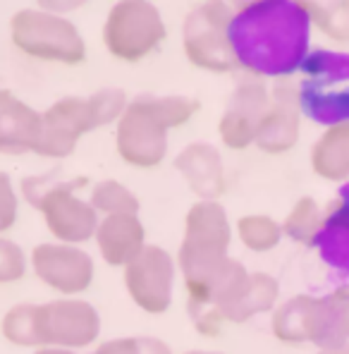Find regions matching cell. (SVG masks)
<instances>
[{"label":"cell","mask_w":349,"mask_h":354,"mask_svg":"<svg viewBox=\"0 0 349 354\" xmlns=\"http://www.w3.org/2000/svg\"><path fill=\"white\" fill-rule=\"evenodd\" d=\"M311 27L306 3L258 0L234 10L227 41L237 67L256 77L287 80L309 58Z\"/></svg>","instance_id":"6da1fadb"},{"label":"cell","mask_w":349,"mask_h":354,"mask_svg":"<svg viewBox=\"0 0 349 354\" xmlns=\"http://www.w3.org/2000/svg\"><path fill=\"white\" fill-rule=\"evenodd\" d=\"M199 111L194 98L142 96L134 98L117 124V151L127 163L153 168L165 158V132L180 127Z\"/></svg>","instance_id":"7a4b0ae2"},{"label":"cell","mask_w":349,"mask_h":354,"mask_svg":"<svg viewBox=\"0 0 349 354\" xmlns=\"http://www.w3.org/2000/svg\"><path fill=\"white\" fill-rule=\"evenodd\" d=\"M127 96L120 88H101L91 98H62L44 113L41 137L34 151L62 158L75 151L82 134L122 118Z\"/></svg>","instance_id":"3957f363"},{"label":"cell","mask_w":349,"mask_h":354,"mask_svg":"<svg viewBox=\"0 0 349 354\" xmlns=\"http://www.w3.org/2000/svg\"><path fill=\"white\" fill-rule=\"evenodd\" d=\"M230 247V223L218 201H199L189 208L185 223V242L180 247V268L185 273L187 295L194 297L225 263Z\"/></svg>","instance_id":"277c9868"},{"label":"cell","mask_w":349,"mask_h":354,"mask_svg":"<svg viewBox=\"0 0 349 354\" xmlns=\"http://www.w3.org/2000/svg\"><path fill=\"white\" fill-rule=\"evenodd\" d=\"M299 72L301 113L326 127L349 122V53L316 48Z\"/></svg>","instance_id":"5b68a950"},{"label":"cell","mask_w":349,"mask_h":354,"mask_svg":"<svg viewBox=\"0 0 349 354\" xmlns=\"http://www.w3.org/2000/svg\"><path fill=\"white\" fill-rule=\"evenodd\" d=\"M86 177L72 180H50V177H27L22 192L31 206L46 218V225L62 242H86L98 230L96 208L91 201L75 196L77 187H84Z\"/></svg>","instance_id":"8992f818"},{"label":"cell","mask_w":349,"mask_h":354,"mask_svg":"<svg viewBox=\"0 0 349 354\" xmlns=\"http://www.w3.org/2000/svg\"><path fill=\"white\" fill-rule=\"evenodd\" d=\"M12 41L19 50L31 58L58 60L67 65H77L84 60V41L75 24L58 15L22 10L12 17Z\"/></svg>","instance_id":"52a82bcc"},{"label":"cell","mask_w":349,"mask_h":354,"mask_svg":"<svg viewBox=\"0 0 349 354\" xmlns=\"http://www.w3.org/2000/svg\"><path fill=\"white\" fill-rule=\"evenodd\" d=\"M165 39V24L151 3H120L103 27L106 48L115 58L137 62Z\"/></svg>","instance_id":"ba28073f"},{"label":"cell","mask_w":349,"mask_h":354,"mask_svg":"<svg viewBox=\"0 0 349 354\" xmlns=\"http://www.w3.org/2000/svg\"><path fill=\"white\" fill-rule=\"evenodd\" d=\"M234 10L225 3H206L185 19V53L196 67L211 72H230L237 67L227 41V24Z\"/></svg>","instance_id":"9c48e42d"},{"label":"cell","mask_w":349,"mask_h":354,"mask_svg":"<svg viewBox=\"0 0 349 354\" xmlns=\"http://www.w3.org/2000/svg\"><path fill=\"white\" fill-rule=\"evenodd\" d=\"M36 328H39L41 345L86 347L96 340L101 319L88 301L82 299H58L36 309Z\"/></svg>","instance_id":"30bf717a"},{"label":"cell","mask_w":349,"mask_h":354,"mask_svg":"<svg viewBox=\"0 0 349 354\" xmlns=\"http://www.w3.org/2000/svg\"><path fill=\"white\" fill-rule=\"evenodd\" d=\"M175 263L165 249L144 247L129 266H124V285L132 299L149 314H163L173 299Z\"/></svg>","instance_id":"8fae6325"},{"label":"cell","mask_w":349,"mask_h":354,"mask_svg":"<svg viewBox=\"0 0 349 354\" xmlns=\"http://www.w3.org/2000/svg\"><path fill=\"white\" fill-rule=\"evenodd\" d=\"M270 106V91L263 82L249 80L242 82L232 91L225 113L220 118V137L230 149H247L249 144H256V134L261 127L265 113Z\"/></svg>","instance_id":"7c38bea8"},{"label":"cell","mask_w":349,"mask_h":354,"mask_svg":"<svg viewBox=\"0 0 349 354\" xmlns=\"http://www.w3.org/2000/svg\"><path fill=\"white\" fill-rule=\"evenodd\" d=\"M34 273L62 295L84 292L93 280V261L70 244H39L31 254Z\"/></svg>","instance_id":"4fadbf2b"},{"label":"cell","mask_w":349,"mask_h":354,"mask_svg":"<svg viewBox=\"0 0 349 354\" xmlns=\"http://www.w3.org/2000/svg\"><path fill=\"white\" fill-rule=\"evenodd\" d=\"M299 86L283 80L270 91V106L256 134V147L265 153H285L299 142L301 127Z\"/></svg>","instance_id":"5bb4252c"},{"label":"cell","mask_w":349,"mask_h":354,"mask_svg":"<svg viewBox=\"0 0 349 354\" xmlns=\"http://www.w3.org/2000/svg\"><path fill=\"white\" fill-rule=\"evenodd\" d=\"M321 261L342 278H349V185L323 211L321 230L314 239Z\"/></svg>","instance_id":"9a60e30c"},{"label":"cell","mask_w":349,"mask_h":354,"mask_svg":"<svg viewBox=\"0 0 349 354\" xmlns=\"http://www.w3.org/2000/svg\"><path fill=\"white\" fill-rule=\"evenodd\" d=\"M44 115L19 101L8 88H0V151L24 153L34 151L41 137Z\"/></svg>","instance_id":"2e32d148"},{"label":"cell","mask_w":349,"mask_h":354,"mask_svg":"<svg viewBox=\"0 0 349 354\" xmlns=\"http://www.w3.org/2000/svg\"><path fill=\"white\" fill-rule=\"evenodd\" d=\"M96 242L111 266H129L144 252V227L137 213H113L98 223Z\"/></svg>","instance_id":"e0dca14e"},{"label":"cell","mask_w":349,"mask_h":354,"mask_svg":"<svg viewBox=\"0 0 349 354\" xmlns=\"http://www.w3.org/2000/svg\"><path fill=\"white\" fill-rule=\"evenodd\" d=\"M175 168L185 175L187 185L204 196V201H213L225 192V173L223 160L208 144H191L175 158Z\"/></svg>","instance_id":"ac0fdd59"},{"label":"cell","mask_w":349,"mask_h":354,"mask_svg":"<svg viewBox=\"0 0 349 354\" xmlns=\"http://www.w3.org/2000/svg\"><path fill=\"white\" fill-rule=\"evenodd\" d=\"M311 342L321 350L349 342V285L326 297H316Z\"/></svg>","instance_id":"d6986e66"},{"label":"cell","mask_w":349,"mask_h":354,"mask_svg":"<svg viewBox=\"0 0 349 354\" xmlns=\"http://www.w3.org/2000/svg\"><path fill=\"white\" fill-rule=\"evenodd\" d=\"M311 168L323 180L340 182L349 177V122L332 124L311 147Z\"/></svg>","instance_id":"ffe728a7"},{"label":"cell","mask_w":349,"mask_h":354,"mask_svg":"<svg viewBox=\"0 0 349 354\" xmlns=\"http://www.w3.org/2000/svg\"><path fill=\"white\" fill-rule=\"evenodd\" d=\"M316 297L296 295L278 306L273 314V335L290 345L311 342V319H314Z\"/></svg>","instance_id":"44dd1931"},{"label":"cell","mask_w":349,"mask_h":354,"mask_svg":"<svg viewBox=\"0 0 349 354\" xmlns=\"http://www.w3.org/2000/svg\"><path fill=\"white\" fill-rule=\"evenodd\" d=\"M278 292H280V285L275 278H270L268 273H252L244 295L223 314V321L242 324V321L252 319V316L273 309L275 299H278Z\"/></svg>","instance_id":"7402d4cb"},{"label":"cell","mask_w":349,"mask_h":354,"mask_svg":"<svg viewBox=\"0 0 349 354\" xmlns=\"http://www.w3.org/2000/svg\"><path fill=\"white\" fill-rule=\"evenodd\" d=\"M323 211L311 196H301L294 206H292L290 216L283 223V235L290 237L292 242L304 244V247H314V239L321 230Z\"/></svg>","instance_id":"603a6c76"},{"label":"cell","mask_w":349,"mask_h":354,"mask_svg":"<svg viewBox=\"0 0 349 354\" xmlns=\"http://www.w3.org/2000/svg\"><path fill=\"white\" fill-rule=\"evenodd\" d=\"M311 24L335 44H349V0L340 3H306Z\"/></svg>","instance_id":"cb8c5ba5"},{"label":"cell","mask_w":349,"mask_h":354,"mask_svg":"<svg viewBox=\"0 0 349 354\" xmlns=\"http://www.w3.org/2000/svg\"><path fill=\"white\" fill-rule=\"evenodd\" d=\"M237 232L247 249L268 252V249L278 247L280 237H283V225H278L270 216H244L237 223Z\"/></svg>","instance_id":"d4e9b609"},{"label":"cell","mask_w":349,"mask_h":354,"mask_svg":"<svg viewBox=\"0 0 349 354\" xmlns=\"http://www.w3.org/2000/svg\"><path fill=\"white\" fill-rule=\"evenodd\" d=\"M36 309L39 306L22 304L8 311V316L3 319V335L10 342L22 347H36L41 345L39 340V328H36Z\"/></svg>","instance_id":"484cf974"},{"label":"cell","mask_w":349,"mask_h":354,"mask_svg":"<svg viewBox=\"0 0 349 354\" xmlns=\"http://www.w3.org/2000/svg\"><path fill=\"white\" fill-rule=\"evenodd\" d=\"M91 206L96 211H106L108 216L113 213H137L139 211V201L127 187H122L120 182L106 180V182H98L93 187V194H91Z\"/></svg>","instance_id":"4316f807"},{"label":"cell","mask_w":349,"mask_h":354,"mask_svg":"<svg viewBox=\"0 0 349 354\" xmlns=\"http://www.w3.org/2000/svg\"><path fill=\"white\" fill-rule=\"evenodd\" d=\"M93 354H173L163 340L155 337H124L101 345Z\"/></svg>","instance_id":"83f0119b"},{"label":"cell","mask_w":349,"mask_h":354,"mask_svg":"<svg viewBox=\"0 0 349 354\" xmlns=\"http://www.w3.org/2000/svg\"><path fill=\"white\" fill-rule=\"evenodd\" d=\"M27 270V259L24 252L10 239L0 237V283H12L19 280Z\"/></svg>","instance_id":"f1b7e54d"},{"label":"cell","mask_w":349,"mask_h":354,"mask_svg":"<svg viewBox=\"0 0 349 354\" xmlns=\"http://www.w3.org/2000/svg\"><path fill=\"white\" fill-rule=\"evenodd\" d=\"M17 221V196L12 182L5 173H0V232L10 230Z\"/></svg>","instance_id":"f546056e"},{"label":"cell","mask_w":349,"mask_h":354,"mask_svg":"<svg viewBox=\"0 0 349 354\" xmlns=\"http://www.w3.org/2000/svg\"><path fill=\"white\" fill-rule=\"evenodd\" d=\"M319 354H349V342H345V345H340V347H328V350H321Z\"/></svg>","instance_id":"4dcf8cb0"},{"label":"cell","mask_w":349,"mask_h":354,"mask_svg":"<svg viewBox=\"0 0 349 354\" xmlns=\"http://www.w3.org/2000/svg\"><path fill=\"white\" fill-rule=\"evenodd\" d=\"M36 354H75V352H70V350H39Z\"/></svg>","instance_id":"1f68e13d"},{"label":"cell","mask_w":349,"mask_h":354,"mask_svg":"<svg viewBox=\"0 0 349 354\" xmlns=\"http://www.w3.org/2000/svg\"><path fill=\"white\" fill-rule=\"evenodd\" d=\"M187 354H218V352H187Z\"/></svg>","instance_id":"d6a6232c"}]
</instances>
